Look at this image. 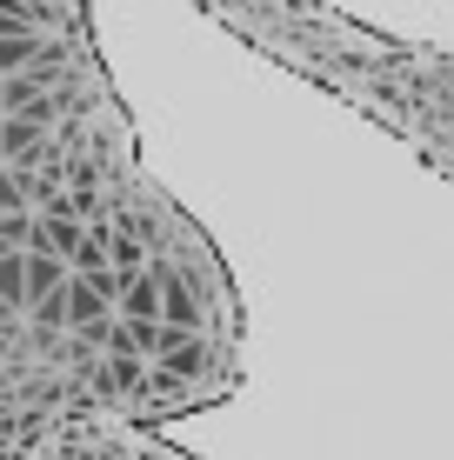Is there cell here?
Returning a JSON list of instances; mask_svg holds the SVG:
<instances>
[{
	"label": "cell",
	"mask_w": 454,
	"mask_h": 460,
	"mask_svg": "<svg viewBox=\"0 0 454 460\" xmlns=\"http://www.w3.org/2000/svg\"><path fill=\"white\" fill-rule=\"evenodd\" d=\"M107 261H114L120 274H140V267H147V247H140V234L120 227V220H107Z\"/></svg>",
	"instance_id": "8992f818"
},
{
	"label": "cell",
	"mask_w": 454,
	"mask_h": 460,
	"mask_svg": "<svg viewBox=\"0 0 454 460\" xmlns=\"http://www.w3.org/2000/svg\"><path fill=\"white\" fill-rule=\"evenodd\" d=\"M140 380H147L140 354H107V360H101V387H107V394H134Z\"/></svg>",
	"instance_id": "ba28073f"
},
{
	"label": "cell",
	"mask_w": 454,
	"mask_h": 460,
	"mask_svg": "<svg viewBox=\"0 0 454 460\" xmlns=\"http://www.w3.org/2000/svg\"><path fill=\"white\" fill-rule=\"evenodd\" d=\"M60 280H67V261H60L54 247H27V300H40V294H54Z\"/></svg>",
	"instance_id": "5b68a950"
},
{
	"label": "cell",
	"mask_w": 454,
	"mask_h": 460,
	"mask_svg": "<svg viewBox=\"0 0 454 460\" xmlns=\"http://www.w3.org/2000/svg\"><path fill=\"white\" fill-rule=\"evenodd\" d=\"M34 54H40V34H34V27H7V34H0V74H21Z\"/></svg>",
	"instance_id": "9c48e42d"
},
{
	"label": "cell",
	"mask_w": 454,
	"mask_h": 460,
	"mask_svg": "<svg viewBox=\"0 0 454 460\" xmlns=\"http://www.w3.org/2000/svg\"><path fill=\"white\" fill-rule=\"evenodd\" d=\"M7 321H13V307H7V300H0V327H7Z\"/></svg>",
	"instance_id": "7c38bea8"
},
{
	"label": "cell",
	"mask_w": 454,
	"mask_h": 460,
	"mask_svg": "<svg viewBox=\"0 0 454 460\" xmlns=\"http://www.w3.org/2000/svg\"><path fill=\"white\" fill-rule=\"evenodd\" d=\"M154 274H161V321L167 327H200V294H194V280L181 274V267H167V261H147Z\"/></svg>",
	"instance_id": "7a4b0ae2"
},
{
	"label": "cell",
	"mask_w": 454,
	"mask_h": 460,
	"mask_svg": "<svg viewBox=\"0 0 454 460\" xmlns=\"http://www.w3.org/2000/svg\"><path fill=\"white\" fill-rule=\"evenodd\" d=\"M60 294H67V327H101L107 314H114V300L93 288L87 274H74V267H67V288H60Z\"/></svg>",
	"instance_id": "3957f363"
},
{
	"label": "cell",
	"mask_w": 454,
	"mask_h": 460,
	"mask_svg": "<svg viewBox=\"0 0 454 460\" xmlns=\"http://www.w3.org/2000/svg\"><path fill=\"white\" fill-rule=\"evenodd\" d=\"M7 27H34V7H27V0H0V34H7Z\"/></svg>",
	"instance_id": "8fae6325"
},
{
	"label": "cell",
	"mask_w": 454,
	"mask_h": 460,
	"mask_svg": "<svg viewBox=\"0 0 454 460\" xmlns=\"http://www.w3.org/2000/svg\"><path fill=\"white\" fill-rule=\"evenodd\" d=\"M114 307L128 314V321H161V274H154V267L128 274V280H120V294H114Z\"/></svg>",
	"instance_id": "277c9868"
},
{
	"label": "cell",
	"mask_w": 454,
	"mask_h": 460,
	"mask_svg": "<svg viewBox=\"0 0 454 460\" xmlns=\"http://www.w3.org/2000/svg\"><path fill=\"white\" fill-rule=\"evenodd\" d=\"M147 360H161L174 380H200L214 367V354H208V341H200V327H167L161 321V334H154V354Z\"/></svg>",
	"instance_id": "6da1fadb"
},
{
	"label": "cell",
	"mask_w": 454,
	"mask_h": 460,
	"mask_svg": "<svg viewBox=\"0 0 454 460\" xmlns=\"http://www.w3.org/2000/svg\"><path fill=\"white\" fill-rule=\"evenodd\" d=\"M7 208H27V181H21V167H0V214Z\"/></svg>",
	"instance_id": "30bf717a"
},
{
	"label": "cell",
	"mask_w": 454,
	"mask_h": 460,
	"mask_svg": "<svg viewBox=\"0 0 454 460\" xmlns=\"http://www.w3.org/2000/svg\"><path fill=\"white\" fill-rule=\"evenodd\" d=\"M0 300H7L13 314L27 307V247H7V253H0Z\"/></svg>",
	"instance_id": "52a82bcc"
}]
</instances>
